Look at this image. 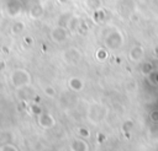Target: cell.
Returning <instances> with one entry per match:
<instances>
[{
    "mask_svg": "<svg viewBox=\"0 0 158 151\" xmlns=\"http://www.w3.org/2000/svg\"><path fill=\"white\" fill-rule=\"evenodd\" d=\"M122 43V38L118 33H115V34H111L110 37H107L106 39V45L109 48H118Z\"/></svg>",
    "mask_w": 158,
    "mask_h": 151,
    "instance_id": "5",
    "label": "cell"
},
{
    "mask_svg": "<svg viewBox=\"0 0 158 151\" xmlns=\"http://www.w3.org/2000/svg\"><path fill=\"white\" fill-rule=\"evenodd\" d=\"M149 119H151L152 123H158V110H157V109H154V110L151 112Z\"/></svg>",
    "mask_w": 158,
    "mask_h": 151,
    "instance_id": "13",
    "label": "cell"
},
{
    "mask_svg": "<svg viewBox=\"0 0 158 151\" xmlns=\"http://www.w3.org/2000/svg\"><path fill=\"white\" fill-rule=\"evenodd\" d=\"M106 56H107V53H106L104 49H99V50H98V58H99L100 60H104Z\"/></svg>",
    "mask_w": 158,
    "mask_h": 151,
    "instance_id": "14",
    "label": "cell"
},
{
    "mask_svg": "<svg viewBox=\"0 0 158 151\" xmlns=\"http://www.w3.org/2000/svg\"><path fill=\"white\" fill-rule=\"evenodd\" d=\"M38 124L44 129H51V128H53L56 125V119L51 113L42 112L38 115Z\"/></svg>",
    "mask_w": 158,
    "mask_h": 151,
    "instance_id": "3",
    "label": "cell"
},
{
    "mask_svg": "<svg viewBox=\"0 0 158 151\" xmlns=\"http://www.w3.org/2000/svg\"><path fill=\"white\" fill-rule=\"evenodd\" d=\"M43 91H44V93H46L48 97H54V96H56V90H54L52 86H46V87L43 88Z\"/></svg>",
    "mask_w": 158,
    "mask_h": 151,
    "instance_id": "11",
    "label": "cell"
},
{
    "mask_svg": "<svg viewBox=\"0 0 158 151\" xmlns=\"http://www.w3.org/2000/svg\"><path fill=\"white\" fill-rule=\"evenodd\" d=\"M11 83L16 88H21V87L27 86L30 83V75H28V72L26 70H22V69L15 70L11 74Z\"/></svg>",
    "mask_w": 158,
    "mask_h": 151,
    "instance_id": "1",
    "label": "cell"
},
{
    "mask_svg": "<svg viewBox=\"0 0 158 151\" xmlns=\"http://www.w3.org/2000/svg\"><path fill=\"white\" fill-rule=\"evenodd\" d=\"M0 135H1V133H0Z\"/></svg>",
    "mask_w": 158,
    "mask_h": 151,
    "instance_id": "16",
    "label": "cell"
},
{
    "mask_svg": "<svg viewBox=\"0 0 158 151\" xmlns=\"http://www.w3.org/2000/svg\"><path fill=\"white\" fill-rule=\"evenodd\" d=\"M69 86H70V88L74 90V91H80V90L83 88L84 83H83V81H81L80 79H78V77H72L70 81H69Z\"/></svg>",
    "mask_w": 158,
    "mask_h": 151,
    "instance_id": "7",
    "label": "cell"
},
{
    "mask_svg": "<svg viewBox=\"0 0 158 151\" xmlns=\"http://www.w3.org/2000/svg\"><path fill=\"white\" fill-rule=\"evenodd\" d=\"M0 151H19V150H17V147H16L15 145H12V144H5V145L1 146V150H0Z\"/></svg>",
    "mask_w": 158,
    "mask_h": 151,
    "instance_id": "12",
    "label": "cell"
},
{
    "mask_svg": "<svg viewBox=\"0 0 158 151\" xmlns=\"http://www.w3.org/2000/svg\"><path fill=\"white\" fill-rule=\"evenodd\" d=\"M133 128H135V123H133L132 119H126V120L122 123V125H121V130H122V133H125V134L131 133V131L133 130Z\"/></svg>",
    "mask_w": 158,
    "mask_h": 151,
    "instance_id": "8",
    "label": "cell"
},
{
    "mask_svg": "<svg viewBox=\"0 0 158 151\" xmlns=\"http://www.w3.org/2000/svg\"><path fill=\"white\" fill-rule=\"evenodd\" d=\"M70 151H89V144L85 139L78 137L70 142Z\"/></svg>",
    "mask_w": 158,
    "mask_h": 151,
    "instance_id": "4",
    "label": "cell"
},
{
    "mask_svg": "<svg viewBox=\"0 0 158 151\" xmlns=\"http://www.w3.org/2000/svg\"><path fill=\"white\" fill-rule=\"evenodd\" d=\"M38 109H40V108H38V107H37V106H32V112H33V113H36V114H38V115H40V114H41V113H42V112H41V110H38Z\"/></svg>",
    "mask_w": 158,
    "mask_h": 151,
    "instance_id": "15",
    "label": "cell"
},
{
    "mask_svg": "<svg viewBox=\"0 0 158 151\" xmlns=\"http://www.w3.org/2000/svg\"><path fill=\"white\" fill-rule=\"evenodd\" d=\"M78 134H79V136L83 137V139H88V137L90 136V131H89L86 128H79V129H78Z\"/></svg>",
    "mask_w": 158,
    "mask_h": 151,
    "instance_id": "10",
    "label": "cell"
},
{
    "mask_svg": "<svg viewBox=\"0 0 158 151\" xmlns=\"http://www.w3.org/2000/svg\"><path fill=\"white\" fill-rule=\"evenodd\" d=\"M106 113H107V109L106 107H102V106H94L89 109V118L93 120V122H100L105 117H106Z\"/></svg>",
    "mask_w": 158,
    "mask_h": 151,
    "instance_id": "2",
    "label": "cell"
},
{
    "mask_svg": "<svg viewBox=\"0 0 158 151\" xmlns=\"http://www.w3.org/2000/svg\"><path fill=\"white\" fill-rule=\"evenodd\" d=\"M52 36H53V38L57 41V42H62V41H64L65 39V31L64 29H60V28H57V29H54L53 31V33H52Z\"/></svg>",
    "mask_w": 158,
    "mask_h": 151,
    "instance_id": "9",
    "label": "cell"
},
{
    "mask_svg": "<svg viewBox=\"0 0 158 151\" xmlns=\"http://www.w3.org/2000/svg\"><path fill=\"white\" fill-rule=\"evenodd\" d=\"M143 54H144V50L142 47H133L130 52V58L133 61H139L143 58Z\"/></svg>",
    "mask_w": 158,
    "mask_h": 151,
    "instance_id": "6",
    "label": "cell"
}]
</instances>
